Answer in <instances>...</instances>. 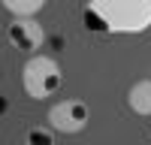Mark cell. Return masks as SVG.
Masks as SVG:
<instances>
[{
    "label": "cell",
    "mask_w": 151,
    "mask_h": 145,
    "mask_svg": "<svg viewBox=\"0 0 151 145\" xmlns=\"http://www.w3.org/2000/svg\"><path fill=\"white\" fill-rule=\"evenodd\" d=\"M85 27L94 33H142L151 27V0H88Z\"/></svg>",
    "instance_id": "6da1fadb"
},
{
    "label": "cell",
    "mask_w": 151,
    "mask_h": 145,
    "mask_svg": "<svg viewBox=\"0 0 151 145\" xmlns=\"http://www.w3.org/2000/svg\"><path fill=\"white\" fill-rule=\"evenodd\" d=\"M60 82H64V70L55 57L48 55H33L27 57V64L21 70V85H24V94L33 97V100H45V97L58 94Z\"/></svg>",
    "instance_id": "7a4b0ae2"
},
{
    "label": "cell",
    "mask_w": 151,
    "mask_h": 145,
    "mask_svg": "<svg viewBox=\"0 0 151 145\" xmlns=\"http://www.w3.org/2000/svg\"><path fill=\"white\" fill-rule=\"evenodd\" d=\"M91 121V109L82 100H60L48 109V124L60 133H82Z\"/></svg>",
    "instance_id": "3957f363"
},
{
    "label": "cell",
    "mask_w": 151,
    "mask_h": 145,
    "mask_svg": "<svg viewBox=\"0 0 151 145\" xmlns=\"http://www.w3.org/2000/svg\"><path fill=\"white\" fill-rule=\"evenodd\" d=\"M6 39L18 52H36V48H42L45 30L36 18H12V24L6 27Z\"/></svg>",
    "instance_id": "277c9868"
},
{
    "label": "cell",
    "mask_w": 151,
    "mask_h": 145,
    "mask_svg": "<svg viewBox=\"0 0 151 145\" xmlns=\"http://www.w3.org/2000/svg\"><path fill=\"white\" fill-rule=\"evenodd\" d=\"M127 106L136 115H151V79L133 82V88L127 91Z\"/></svg>",
    "instance_id": "5b68a950"
},
{
    "label": "cell",
    "mask_w": 151,
    "mask_h": 145,
    "mask_svg": "<svg viewBox=\"0 0 151 145\" xmlns=\"http://www.w3.org/2000/svg\"><path fill=\"white\" fill-rule=\"evenodd\" d=\"M6 12H12L15 18H33L36 12L45 6V0H0Z\"/></svg>",
    "instance_id": "8992f818"
},
{
    "label": "cell",
    "mask_w": 151,
    "mask_h": 145,
    "mask_svg": "<svg viewBox=\"0 0 151 145\" xmlns=\"http://www.w3.org/2000/svg\"><path fill=\"white\" fill-rule=\"evenodd\" d=\"M24 145H55V130H48V127H30L27 136H24Z\"/></svg>",
    "instance_id": "52a82bcc"
},
{
    "label": "cell",
    "mask_w": 151,
    "mask_h": 145,
    "mask_svg": "<svg viewBox=\"0 0 151 145\" xmlns=\"http://www.w3.org/2000/svg\"><path fill=\"white\" fill-rule=\"evenodd\" d=\"M148 136H151V130H148Z\"/></svg>",
    "instance_id": "ba28073f"
}]
</instances>
